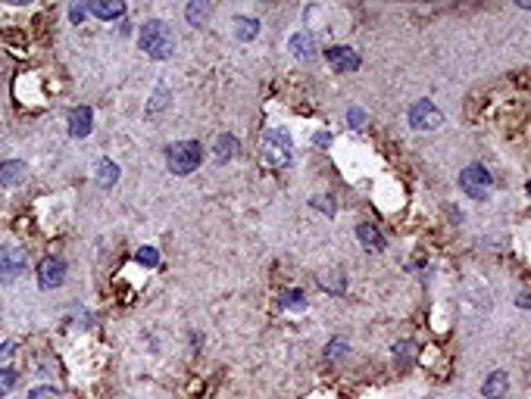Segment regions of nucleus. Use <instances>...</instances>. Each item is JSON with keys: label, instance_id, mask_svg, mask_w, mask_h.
Returning a JSON list of instances; mask_svg holds the SVG:
<instances>
[{"label": "nucleus", "instance_id": "obj_24", "mask_svg": "<svg viewBox=\"0 0 531 399\" xmlns=\"http://www.w3.org/2000/svg\"><path fill=\"white\" fill-rule=\"evenodd\" d=\"M344 353H347V343H344V340H331L328 343V353H325V355H328V359H337V355H344Z\"/></svg>", "mask_w": 531, "mask_h": 399}, {"label": "nucleus", "instance_id": "obj_7", "mask_svg": "<svg viewBox=\"0 0 531 399\" xmlns=\"http://www.w3.org/2000/svg\"><path fill=\"white\" fill-rule=\"evenodd\" d=\"M22 268H25L22 249H12V247L0 249V281H3V284H10L12 278H19V272H22Z\"/></svg>", "mask_w": 531, "mask_h": 399}, {"label": "nucleus", "instance_id": "obj_16", "mask_svg": "<svg viewBox=\"0 0 531 399\" xmlns=\"http://www.w3.org/2000/svg\"><path fill=\"white\" fill-rule=\"evenodd\" d=\"M235 147H237V141L231 134H222L216 141V162H228L231 156H235Z\"/></svg>", "mask_w": 531, "mask_h": 399}, {"label": "nucleus", "instance_id": "obj_28", "mask_svg": "<svg viewBox=\"0 0 531 399\" xmlns=\"http://www.w3.org/2000/svg\"><path fill=\"white\" fill-rule=\"evenodd\" d=\"M516 303H519V305H522V309H531V296H528V293H525V296H519V299H516Z\"/></svg>", "mask_w": 531, "mask_h": 399}, {"label": "nucleus", "instance_id": "obj_1", "mask_svg": "<svg viewBox=\"0 0 531 399\" xmlns=\"http://www.w3.org/2000/svg\"><path fill=\"white\" fill-rule=\"evenodd\" d=\"M291 137L285 134L281 128H269L266 134H262V141H260V156H262V162L266 166H272V168H285L287 162H291Z\"/></svg>", "mask_w": 531, "mask_h": 399}, {"label": "nucleus", "instance_id": "obj_22", "mask_svg": "<svg viewBox=\"0 0 531 399\" xmlns=\"http://www.w3.org/2000/svg\"><path fill=\"white\" fill-rule=\"evenodd\" d=\"M137 262H141V265H156V262H160V253H156V249L153 247H144L141 249V253H137Z\"/></svg>", "mask_w": 531, "mask_h": 399}, {"label": "nucleus", "instance_id": "obj_29", "mask_svg": "<svg viewBox=\"0 0 531 399\" xmlns=\"http://www.w3.org/2000/svg\"><path fill=\"white\" fill-rule=\"evenodd\" d=\"M81 16H85V6H72V19H75V22H78Z\"/></svg>", "mask_w": 531, "mask_h": 399}, {"label": "nucleus", "instance_id": "obj_23", "mask_svg": "<svg viewBox=\"0 0 531 399\" xmlns=\"http://www.w3.org/2000/svg\"><path fill=\"white\" fill-rule=\"evenodd\" d=\"M28 399H60V393H56L53 387H35V390L28 393Z\"/></svg>", "mask_w": 531, "mask_h": 399}, {"label": "nucleus", "instance_id": "obj_18", "mask_svg": "<svg viewBox=\"0 0 531 399\" xmlns=\"http://www.w3.org/2000/svg\"><path fill=\"white\" fill-rule=\"evenodd\" d=\"M281 305H285V309L300 312V309H306V299H303V293H300V290H287L285 296H281Z\"/></svg>", "mask_w": 531, "mask_h": 399}, {"label": "nucleus", "instance_id": "obj_21", "mask_svg": "<svg viewBox=\"0 0 531 399\" xmlns=\"http://www.w3.org/2000/svg\"><path fill=\"white\" fill-rule=\"evenodd\" d=\"M12 387H16V371H10V368H0V396H6Z\"/></svg>", "mask_w": 531, "mask_h": 399}, {"label": "nucleus", "instance_id": "obj_3", "mask_svg": "<svg viewBox=\"0 0 531 399\" xmlns=\"http://www.w3.org/2000/svg\"><path fill=\"white\" fill-rule=\"evenodd\" d=\"M137 37H141V50H147V56H153V60H166L172 53V31L156 19L144 22Z\"/></svg>", "mask_w": 531, "mask_h": 399}, {"label": "nucleus", "instance_id": "obj_13", "mask_svg": "<svg viewBox=\"0 0 531 399\" xmlns=\"http://www.w3.org/2000/svg\"><path fill=\"white\" fill-rule=\"evenodd\" d=\"M506 384H509V378H506V371H494L491 378L481 384V393H484L487 399H500L506 393Z\"/></svg>", "mask_w": 531, "mask_h": 399}, {"label": "nucleus", "instance_id": "obj_17", "mask_svg": "<svg viewBox=\"0 0 531 399\" xmlns=\"http://www.w3.org/2000/svg\"><path fill=\"white\" fill-rule=\"evenodd\" d=\"M235 25H237L235 35L241 37V41H250V37H256V31H260V22H256V19H247V16H241Z\"/></svg>", "mask_w": 531, "mask_h": 399}, {"label": "nucleus", "instance_id": "obj_30", "mask_svg": "<svg viewBox=\"0 0 531 399\" xmlns=\"http://www.w3.org/2000/svg\"><path fill=\"white\" fill-rule=\"evenodd\" d=\"M528 197H531V181H528Z\"/></svg>", "mask_w": 531, "mask_h": 399}, {"label": "nucleus", "instance_id": "obj_2", "mask_svg": "<svg viewBox=\"0 0 531 399\" xmlns=\"http://www.w3.org/2000/svg\"><path fill=\"white\" fill-rule=\"evenodd\" d=\"M203 159V150L197 141H178L166 150V166L172 175H191Z\"/></svg>", "mask_w": 531, "mask_h": 399}, {"label": "nucleus", "instance_id": "obj_8", "mask_svg": "<svg viewBox=\"0 0 531 399\" xmlns=\"http://www.w3.org/2000/svg\"><path fill=\"white\" fill-rule=\"evenodd\" d=\"M94 128V112L87 109V106H75L72 112H69V134L72 137H87Z\"/></svg>", "mask_w": 531, "mask_h": 399}, {"label": "nucleus", "instance_id": "obj_27", "mask_svg": "<svg viewBox=\"0 0 531 399\" xmlns=\"http://www.w3.org/2000/svg\"><path fill=\"white\" fill-rule=\"evenodd\" d=\"M350 122H353V128H360V122H362V112H360V109H353V112H350Z\"/></svg>", "mask_w": 531, "mask_h": 399}, {"label": "nucleus", "instance_id": "obj_19", "mask_svg": "<svg viewBox=\"0 0 531 399\" xmlns=\"http://www.w3.org/2000/svg\"><path fill=\"white\" fill-rule=\"evenodd\" d=\"M206 12H210V6H206V3H191L185 10V16H187V22H191V25H200L206 19Z\"/></svg>", "mask_w": 531, "mask_h": 399}, {"label": "nucleus", "instance_id": "obj_11", "mask_svg": "<svg viewBox=\"0 0 531 399\" xmlns=\"http://www.w3.org/2000/svg\"><path fill=\"white\" fill-rule=\"evenodd\" d=\"M22 178H25V166L22 162H0V184L3 187H16V184H22Z\"/></svg>", "mask_w": 531, "mask_h": 399}, {"label": "nucleus", "instance_id": "obj_6", "mask_svg": "<svg viewBox=\"0 0 531 399\" xmlns=\"http://www.w3.org/2000/svg\"><path fill=\"white\" fill-rule=\"evenodd\" d=\"M62 281H66V265H62V259H56V256L41 259V265H37V287L53 290V287H60Z\"/></svg>", "mask_w": 531, "mask_h": 399}, {"label": "nucleus", "instance_id": "obj_14", "mask_svg": "<svg viewBox=\"0 0 531 399\" xmlns=\"http://www.w3.org/2000/svg\"><path fill=\"white\" fill-rule=\"evenodd\" d=\"M291 50H294V56H297V60H312V56H316V41H312L310 35H303V31H300V35L291 37Z\"/></svg>", "mask_w": 531, "mask_h": 399}, {"label": "nucleus", "instance_id": "obj_25", "mask_svg": "<svg viewBox=\"0 0 531 399\" xmlns=\"http://www.w3.org/2000/svg\"><path fill=\"white\" fill-rule=\"evenodd\" d=\"M410 349H412V343H400V346H397V359H400V362H406Z\"/></svg>", "mask_w": 531, "mask_h": 399}, {"label": "nucleus", "instance_id": "obj_5", "mask_svg": "<svg viewBox=\"0 0 531 399\" xmlns=\"http://www.w3.org/2000/svg\"><path fill=\"white\" fill-rule=\"evenodd\" d=\"M441 122H444V116H441V109H437L431 100H416V103L410 106V125H412V128L431 131V128H437Z\"/></svg>", "mask_w": 531, "mask_h": 399}, {"label": "nucleus", "instance_id": "obj_15", "mask_svg": "<svg viewBox=\"0 0 531 399\" xmlns=\"http://www.w3.org/2000/svg\"><path fill=\"white\" fill-rule=\"evenodd\" d=\"M119 178V166L116 162H110V159H103L97 166V184L100 187H112V181Z\"/></svg>", "mask_w": 531, "mask_h": 399}, {"label": "nucleus", "instance_id": "obj_9", "mask_svg": "<svg viewBox=\"0 0 531 399\" xmlns=\"http://www.w3.org/2000/svg\"><path fill=\"white\" fill-rule=\"evenodd\" d=\"M325 56H328V62L335 69H341V72H356V69H360V56H356L350 47H328Z\"/></svg>", "mask_w": 531, "mask_h": 399}, {"label": "nucleus", "instance_id": "obj_26", "mask_svg": "<svg viewBox=\"0 0 531 399\" xmlns=\"http://www.w3.org/2000/svg\"><path fill=\"white\" fill-rule=\"evenodd\" d=\"M12 349H16V343H0V359H10Z\"/></svg>", "mask_w": 531, "mask_h": 399}, {"label": "nucleus", "instance_id": "obj_4", "mask_svg": "<svg viewBox=\"0 0 531 399\" xmlns=\"http://www.w3.org/2000/svg\"><path fill=\"white\" fill-rule=\"evenodd\" d=\"M460 187L472 200H484L487 197V187H491V175H487L484 166H466L460 172Z\"/></svg>", "mask_w": 531, "mask_h": 399}, {"label": "nucleus", "instance_id": "obj_10", "mask_svg": "<svg viewBox=\"0 0 531 399\" xmlns=\"http://www.w3.org/2000/svg\"><path fill=\"white\" fill-rule=\"evenodd\" d=\"M356 240H360L369 253H381V249H385V237H381V231L375 228V224H369V222L356 224Z\"/></svg>", "mask_w": 531, "mask_h": 399}, {"label": "nucleus", "instance_id": "obj_20", "mask_svg": "<svg viewBox=\"0 0 531 399\" xmlns=\"http://www.w3.org/2000/svg\"><path fill=\"white\" fill-rule=\"evenodd\" d=\"M319 284H322L325 290H331V293H341L347 281H344V274H337V272H335V278H328V274H325V278H319Z\"/></svg>", "mask_w": 531, "mask_h": 399}, {"label": "nucleus", "instance_id": "obj_12", "mask_svg": "<svg viewBox=\"0 0 531 399\" xmlns=\"http://www.w3.org/2000/svg\"><path fill=\"white\" fill-rule=\"evenodd\" d=\"M87 10H91V16L100 19H119L125 12V6L119 0H94V3H87Z\"/></svg>", "mask_w": 531, "mask_h": 399}]
</instances>
